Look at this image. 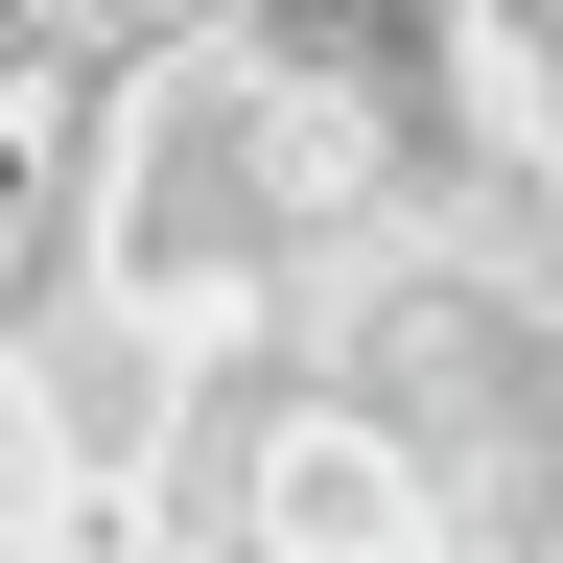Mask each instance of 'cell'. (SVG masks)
Returning <instances> with one entry per match:
<instances>
[{
    "mask_svg": "<svg viewBox=\"0 0 563 563\" xmlns=\"http://www.w3.org/2000/svg\"><path fill=\"white\" fill-rule=\"evenodd\" d=\"M95 258V47L0 24V329Z\"/></svg>",
    "mask_w": 563,
    "mask_h": 563,
    "instance_id": "obj_1",
    "label": "cell"
},
{
    "mask_svg": "<svg viewBox=\"0 0 563 563\" xmlns=\"http://www.w3.org/2000/svg\"><path fill=\"white\" fill-rule=\"evenodd\" d=\"M0 24H47V47H165V24H211V0H0Z\"/></svg>",
    "mask_w": 563,
    "mask_h": 563,
    "instance_id": "obj_2",
    "label": "cell"
}]
</instances>
